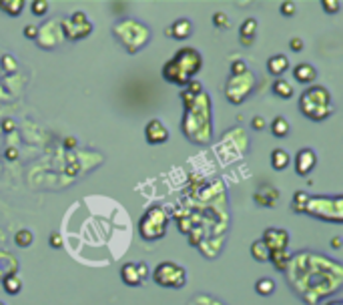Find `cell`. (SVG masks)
<instances>
[{
  "instance_id": "cell-36",
  "label": "cell",
  "mask_w": 343,
  "mask_h": 305,
  "mask_svg": "<svg viewBox=\"0 0 343 305\" xmlns=\"http://www.w3.org/2000/svg\"><path fill=\"white\" fill-rule=\"evenodd\" d=\"M64 146H66V148H72V146H76V138H74V136H68V138H64Z\"/></svg>"
},
{
  "instance_id": "cell-18",
  "label": "cell",
  "mask_w": 343,
  "mask_h": 305,
  "mask_svg": "<svg viewBox=\"0 0 343 305\" xmlns=\"http://www.w3.org/2000/svg\"><path fill=\"white\" fill-rule=\"evenodd\" d=\"M271 134L275 136V138H287V134H289V130H291V126H289V120L285 118V116H275L273 120H271Z\"/></svg>"
},
{
  "instance_id": "cell-30",
  "label": "cell",
  "mask_w": 343,
  "mask_h": 305,
  "mask_svg": "<svg viewBox=\"0 0 343 305\" xmlns=\"http://www.w3.org/2000/svg\"><path fill=\"white\" fill-rule=\"evenodd\" d=\"M321 6L327 14H337L339 8H341V2L339 0H321Z\"/></svg>"
},
{
  "instance_id": "cell-9",
  "label": "cell",
  "mask_w": 343,
  "mask_h": 305,
  "mask_svg": "<svg viewBox=\"0 0 343 305\" xmlns=\"http://www.w3.org/2000/svg\"><path fill=\"white\" fill-rule=\"evenodd\" d=\"M317 167V152L311 146L301 148L295 155V173L299 177H307Z\"/></svg>"
},
{
  "instance_id": "cell-25",
  "label": "cell",
  "mask_w": 343,
  "mask_h": 305,
  "mask_svg": "<svg viewBox=\"0 0 343 305\" xmlns=\"http://www.w3.org/2000/svg\"><path fill=\"white\" fill-rule=\"evenodd\" d=\"M307 201H309V195H307L305 191H297V193L293 195V201H291V211H293V213H299V215H305Z\"/></svg>"
},
{
  "instance_id": "cell-19",
  "label": "cell",
  "mask_w": 343,
  "mask_h": 305,
  "mask_svg": "<svg viewBox=\"0 0 343 305\" xmlns=\"http://www.w3.org/2000/svg\"><path fill=\"white\" fill-rule=\"evenodd\" d=\"M271 88H273V94L279 96V98H283V100H289V98L295 94L293 84H291L289 80H285V78H277V80L273 82Z\"/></svg>"
},
{
  "instance_id": "cell-28",
  "label": "cell",
  "mask_w": 343,
  "mask_h": 305,
  "mask_svg": "<svg viewBox=\"0 0 343 305\" xmlns=\"http://www.w3.org/2000/svg\"><path fill=\"white\" fill-rule=\"evenodd\" d=\"M229 24H231V20H229V16L225 14V12H215L213 14V26L215 28H219V30H225V28H229Z\"/></svg>"
},
{
  "instance_id": "cell-2",
  "label": "cell",
  "mask_w": 343,
  "mask_h": 305,
  "mask_svg": "<svg viewBox=\"0 0 343 305\" xmlns=\"http://www.w3.org/2000/svg\"><path fill=\"white\" fill-rule=\"evenodd\" d=\"M299 110L315 120V122H321V120H327L333 112H335V106H333V98H331V92L321 86V84H311L301 96H299Z\"/></svg>"
},
{
  "instance_id": "cell-40",
  "label": "cell",
  "mask_w": 343,
  "mask_h": 305,
  "mask_svg": "<svg viewBox=\"0 0 343 305\" xmlns=\"http://www.w3.org/2000/svg\"><path fill=\"white\" fill-rule=\"evenodd\" d=\"M0 305H6V303H2V301H0Z\"/></svg>"
},
{
  "instance_id": "cell-21",
  "label": "cell",
  "mask_w": 343,
  "mask_h": 305,
  "mask_svg": "<svg viewBox=\"0 0 343 305\" xmlns=\"http://www.w3.org/2000/svg\"><path fill=\"white\" fill-rule=\"evenodd\" d=\"M289 259H291V253L287 249H281V251H271L269 253V261L273 263L275 271H285L287 265H289Z\"/></svg>"
},
{
  "instance_id": "cell-20",
  "label": "cell",
  "mask_w": 343,
  "mask_h": 305,
  "mask_svg": "<svg viewBox=\"0 0 343 305\" xmlns=\"http://www.w3.org/2000/svg\"><path fill=\"white\" fill-rule=\"evenodd\" d=\"M26 2L24 0H0V10L6 12L8 16H20Z\"/></svg>"
},
{
  "instance_id": "cell-13",
  "label": "cell",
  "mask_w": 343,
  "mask_h": 305,
  "mask_svg": "<svg viewBox=\"0 0 343 305\" xmlns=\"http://www.w3.org/2000/svg\"><path fill=\"white\" fill-rule=\"evenodd\" d=\"M293 78L299 82V84H313V80L317 78V68L313 66V64H309V62H299V64H295V68H293Z\"/></svg>"
},
{
  "instance_id": "cell-22",
  "label": "cell",
  "mask_w": 343,
  "mask_h": 305,
  "mask_svg": "<svg viewBox=\"0 0 343 305\" xmlns=\"http://www.w3.org/2000/svg\"><path fill=\"white\" fill-rule=\"evenodd\" d=\"M2 287L8 295H18L22 291V279L16 275V273H10L2 279Z\"/></svg>"
},
{
  "instance_id": "cell-4",
  "label": "cell",
  "mask_w": 343,
  "mask_h": 305,
  "mask_svg": "<svg viewBox=\"0 0 343 305\" xmlns=\"http://www.w3.org/2000/svg\"><path fill=\"white\" fill-rule=\"evenodd\" d=\"M166 227H168V215H166L164 207L152 205L144 211V215L138 223V233L144 241H158L166 235Z\"/></svg>"
},
{
  "instance_id": "cell-1",
  "label": "cell",
  "mask_w": 343,
  "mask_h": 305,
  "mask_svg": "<svg viewBox=\"0 0 343 305\" xmlns=\"http://www.w3.org/2000/svg\"><path fill=\"white\" fill-rule=\"evenodd\" d=\"M201 68H203V54L193 46H183L162 66V78L170 84L183 86L189 84Z\"/></svg>"
},
{
  "instance_id": "cell-17",
  "label": "cell",
  "mask_w": 343,
  "mask_h": 305,
  "mask_svg": "<svg viewBox=\"0 0 343 305\" xmlns=\"http://www.w3.org/2000/svg\"><path fill=\"white\" fill-rule=\"evenodd\" d=\"M291 165V157L285 148H273L271 150V167L275 171H285Z\"/></svg>"
},
{
  "instance_id": "cell-37",
  "label": "cell",
  "mask_w": 343,
  "mask_h": 305,
  "mask_svg": "<svg viewBox=\"0 0 343 305\" xmlns=\"http://www.w3.org/2000/svg\"><path fill=\"white\" fill-rule=\"evenodd\" d=\"M331 247L337 251V249H341V239L339 237H335V239H331Z\"/></svg>"
},
{
  "instance_id": "cell-11",
  "label": "cell",
  "mask_w": 343,
  "mask_h": 305,
  "mask_svg": "<svg viewBox=\"0 0 343 305\" xmlns=\"http://www.w3.org/2000/svg\"><path fill=\"white\" fill-rule=\"evenodd\" d=\"M261 241L267 245L269 253H271V251H281V249H287V245H289V233H287L285 229L269 227V229L263 231Z\"/></svg>"
},
{
  "instance_id": "cell-7",
  "label": "cell",
  "mask_w": 343,
  "mask_h": 305,
  "mask_svg": "<svg viewBox=\"0 0 343 305\" xmlns=\"http://www.w3.org/2000/svg\"><path fill=\"white\" fill-rule=\"evenodd\" d=\"M62 32L68 40H82L92 32V22L84 12H72L70 18L62 20Z\"/></svg>"
},
{
  "instance_id": "cell-27",
  "label": "cell",
  "mask_w": 343,
  "mask_h": 305,
  "mask_svg": "<svg viewBox=\"0 0 343 305\" xmlns=\"http://www.w3.org/2000/svg\"><path fill=\"white\" fill-rule=\"evenodd\" d=\"M48 2L46 0H32L30 2V12L34 14V16H44L46 12H48Z\"/></svg>"
},
{
  "instance_id": "cell-6",
  "label": "cell",
  "mask_w": 343,
  "mask_h": 305,
  "mask_svg": "<svg viewBox=\"0 0 343 305\" xmlns=\"http://www.w3.org/2000/svg\"><path fill=\"white\" fill-rule=\"evenodd\" d=\"M341 201H343L341 195H335V197H309L307 207H321V209H317V211H311L309 215H313V217H317V219H323V221L341 223V221H343V215H341ZM307 207H305V209H307Z\"/></svg>"
},
{
  "instance_id": "cell-23",
  "label": "cell",
  "mask_w": 343,
  "mask_h": 305,
  "mask_svg": "<svg viewBox=\"0 0 343 305\" xmlns=\"http://www.w3.org/2000/svg\"><path fill=\"white\" fill-rule=\"evenodd\" d=\"M275 289H277V285H275V281L271 277H261V279L255 281V291L261 297H271L275 293Z\"/></svg>"
},
{
  "instance_id": "cell-31",
  "label": "cell",
  "mask_w": 343,
  "mask_h": 305,
  "mask_svg": "<svg viewBox=\"0 0 343 305\" xmlns=\"http://www.w3.org/2000/svg\"><path fill=\"white\" fill-rule=\"evenodd\" d=\"M48 245H50L52 249L60 251V249H62V245H64V241H62V235H60V233H56V231H52V233L48 235Z\"/></svg>"
},
{
  "instance_id": "cell-29",
  "label": "cell",
  "mask_w": 343,
  "mask_h": 305,
  "mask_svg": "<svg viewBox=\"0 0 343 305\" xmlns=\"http://www.w3.org/2000/svg\"><path fill=\"white\" fill-rule=\"evenodd\" d=\"M279 12H281L283 16H287V18H291V16H295L297 6H295V2H291V0H285V2L279 4Z\"/></svg>"
},
{
  "instance_id": "cell-16",
  "label": "cell",
  "mask_w": 343,
  "mask_h": 305,
  "mask_svg": "<svg viewBox=\"0 0 343 305\" xmlns=\"http://www.w3.org/2000/svg\"><path fill=\"white\" fill-rule=\"evenodd\" d=\"M253 197H255V203L261 207H275V203L279 199V191L271 185H263Z\"/></svg>"
},
{
  "instance_id": "cell-12",
  "label": "cell",
  "mask_w": 343,
  "mask_h": 305,
  "mask_svg": "<svg viewBox=\"0 0 343 305\" xmlns=\"http://www.w3.org/2000/svg\"><path fill=\"white\" fill-rule=\"evenodd\" d=\"M164 34L170 36L173 40H187L193 34V22L189 18H177L173 24L164 30Z\"/></svg>"
},
{
  "instance_id": "cell-15",
  "label": "cell",
  "mask_w": 343,
  "mask_h": 305,
  "mask_svg": "<svg viewBox=\"0 0 343 305\" xmlns=\"http://www.w3.org/2000/svg\"><path fill=\"white\" fill-rule=\"evenodd\" d=\"M289 70V58L285 54H273L267 58V72L277 76V78H283V74Z\"/></svg>"
},
{
  "instance_id": "cell-39",
  "label": "cell",
  "mask_w": 343,
  "mask_h": 305,
  "mask_svg": "<svg viewBox=\"0 0 343 305\" xmlns=\"http://www.w3.org/2000/svg\"><path fill=\"white\" fill-rule=\"evenodd\" d=\"M325 305H343V303H341L339 299H331V301H327Z\"/></svg>"
},
{
  "instance_id": "cell-32",
  "label": "cell",
  "mask_w": 343,
  "mask_h": 305,
  "mask_svg": "<svg viewBox=\"0 0 343 305\" xmlns=\"http://www.w3.org/2000/svg\"><path fill=\"white\" fill-rule=\"evenodd\" d=\"M249 68H247V64L243 62V60H233V64H231V74L233 76H241V74H245Z\"/></svg>"
},
{
  "instance_id": "cell-10",
  "label": "cell",
  "mask_w": 343,
  "mask_h": 305,
  "mask_svg": "<svg viewBox=\"0 0 343 305\" xmlns=\"http://www.w3.org/2000/svg\"><path fill=\"white\" fill-rule=\"evenodd\" d=\"M168 128L164 126V122L160 118H150L144 124V140L148 144H162L168 140Z\"/></svg>"
},
{
  "instance_id": "cell-33",
  "label": "cell",
  "mask_w": 343,
  "mask_h": 305,
  "mask_svg": "<svg viewBox=\"0 0 343 305\" xmlns=\"http://www.w3.org/2000/svg\"><path fill=\"white\" fill-rule=\"evenodd\" d=\"M251 126H253L255 130H265L267 122H265V118H263L261 114H257V116H253V118H251Z\"/></svg>"
},
{
  "instance_id": "cell-5",
  "label": "cell",
  "mask_w": 343,
  "mask_h": 305,
  "mask_svg": "<svg viewBox=\"0 0 343 305\" xmlns=\"http://www.w3.org/2000/svg\"><path fill=\"white\" fill-rule=\"evenodd\" d=\"M152 281L158 287L181 289L187 285V271L183 265H179L175 261H160L152 271Z\"/></svg>"
},
{
  "instance_id": "cell-38",
  "label": "cell",
  "mask_w": 343,
  "mask_h": 305,
  "mask_svg": "<svg viewBox=\"0 0 343 305\" xmlns=\"http://www.w3.org/2000/svg\"><path fill=\"white\" fill-rule=\"evenodd\" d=\"M6 157H8L10 161H14V159H16V148H8V150H6Z\"/></svg>"
},
{
  "instance_id": "cell-26",
  "label": "cell",
  "mask_w": 343,
  "mask_h": 305,
  "mask_svg": "<svg viewBox=\"0 0 343 305\" xmlns=\"http://www.w3.org/2000/svg\"><path fill=\"white\" fill-rule=\"evenodd\" d=\"M32 241H34V235H32L30 229H20V231H16V235H14V243H16V247H20V249L30 247Z\"/></svg>"
},
{
  "instance_id": "cell-24",
  "label": "cell",
  "mask_w": 343,
  "mask_h": 305,
  "mask_svg": "<svg viewBox=\"0 0 343 305\" xmlns=\"http://www.w3.org/2000/svg\"><path fill=\"white\" fill-rule=\"evenodd\" d=\"M251 257H253L255 261H259V263L269 261V249H267V245H265L261 239H257V241L251 243Z\"/></svg>"
},
{
  "instance_id": "cell-35",
  "label": "cell",
  "mask_w": 343,
  "mask_h": 305,
  "mask_svg": "<svg viewBox=\"0 0 343 305\" xmlns=\"http://www.w3.org/2000/svg\"><path fill=\"white\" fill-rule=\"evenodd\" d=\"M289 48H291L293 52H301V50L305 48V44H303V40H301V38H297V36H295V38H291V40H289Z\"/></svg>"
},
{
  "instance_id": "cell-14",
  "label": "cell",
  "mask_w": 343,
  "mask_h": 305,
  "mask_svg": "<svg viewBox=\"0 0 343 305\" xmlns=\"http://www.w3.org/2000/svg\"><path fill=\"white\" fill-rule=\"evenodd\" d=\"M257 30H259V24H257V18H245L241 28H239V42L243 46H251L255 42V36H257Z\"/></svg>"
},
{
  "instance_id": "cell-34",
  "label": "cell",
  "mask_w": 343,
  "mask_h": 305,
  "mask_svg": "<svg viewBox=\"0 0 343 305\" xmlns=\"http://www.w3.org/2000/svg\"><path fill=\"white\" fill-rule=\"evenodd\" d=\"M24 36H26L28 40H36V38H38V26H32V24L24 26Z\"/></svg>"
},
{
  "instance_id": "cell-8",
  "label": "cell",
  "mask_w": 343,
  "mask_h": 305,
  "mask_svg": "<svg viewBox=\"0 0 343 305\" xmlns=\"http://www.w3.org/2000/svg\"><path fill=\"white\" fill-rule=\"evenodd\" d=\"M146 277H148V267H146L144 261H138V263L128 261V263H124V265L120 267V279H122V283L128 285V287H138V285H142V281H144Z\"/></svg>"
},
{
  "instance_id": "cell-3",
  "label": "cell",
  "mask_w": 343,
  "mask_h": 305,
  "mask_svg": "<svg viewBox=\"0 0 343 305\" xmlns=\"http://www.w3.org/2000/svg\"><path fill=\"white\" fill-rule=\"evenodd\" d=\"M112 34L116 36V40L120 44H124L128 54L142 50L148 44V40L152 38L150 28L146 24H142L140 20H134V18H124V20L116 22L112 26Z\"/></svg>"
}]
</instances>
